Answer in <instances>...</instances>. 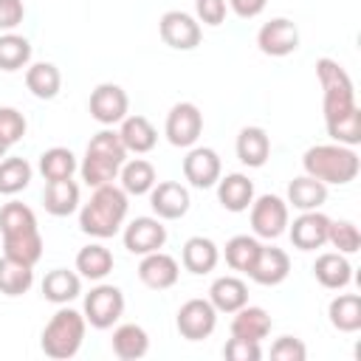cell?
<instances>
[{
    "label": "cell",
    "instance_id": "4fadbf2b",
    "mask_svg": "<svg viewBox=\"0 0 361 361\" xmlns=\"http://www.w3.org/2000/svg\"><path fill=\"white\" fill-rule=\"evenodd\" d=\"M124 248L130 254H152V251H161L164 243H166V226L158 220V217H135L124 226Z\"/></svg>",
    "mask_w": 361,
    "mask_h": 361
},
{
    "label": "cell",
    "instance_id": "f6af8a7d",
    "mask_svg": "<svg viewBox=\"0 0 361 361\" xmlns=\"http://www.w3.org/2000/svg\"><path fill=\"white\" fill-rule=\"evenodd\" d=\"M25 17L23 0H0V31H14Z\"/></svg>",
    "mask_w": 361,
    "mask_h": 361
},
{
    "label": "cell",
    "instance_id": "2e32d148",
    "mask_svg": "<svg viewBox=\"0 0 361 361\" xmlns=\"http://www.w3.org/2000/svg\"><path fill=\"white\" fill-rule=\"evenodd\" d=\"M149 206L158 220H180L189 212V189L178 180H161L149 189Z\"/></svg>",
    "mask_w": 361,
    "mask_h": 361
},
{
    "label": "cell",
    "instance_id": "cb8c5ba5",
    "mask_svg": "<svg viewBox=\"0 0 361 361\" xmlns=\"http://www.w3.org/2000/svg\"><path fill=\"white\" fill-rule=\"evenodd\" d=\"M217 259H220V251L214 245V240L209 237H189L183 243V251H180V262L189 274H212L217 268Z\"/></svg>",
    "mask_w": 361,
    "mask_h": 361
},
{
    "label": "cell",
    "instance_id": "7dc6e473",
    "mask_svg": "<svg viewBox=\"0 0 361 361\" xmlns=\"http://www.w3.org/2000/svg\"><path fill=\"white\" fill-rule=\"evenodd\" d=\"M6 152H8V147H6V144H0V158H6Z\"/></svg>",
    "mask_w": 361,
    "mask_h": 361
},
{
    "label": "cell",
    "instance_id": "b9f144b4",
    "mask_svg": "<svg viewBox=\"0 0 361 361\" xmlns=\"http://www.w3.org/2000/svg\"><path fill=\"white\" fill-rule=\"evenodd\" d=\"M271 358H276V361H305L307 358V347L296 336H279L271 344Z\"/></svg>",
    "mask_w": 361,
    "mask_h": 361
},
{
    "label": "cell",
    "instance_id": "7a4b0ae2",
    "mask_svg": "<svg viewBox=\"0 0 361 361\" xmlns=\"http://www.w3.org/2000/svg\"><path fill=\"white\" fill-rule=\"evenodd\" d=\"M0 234L3 254L25 265H37L42 257V234L37 228V214L25 203H6L0 209Z\"/></svg>",
    "mask_w": 361,
    "mask_h": 361
},
{
    "label": "cell",
    "instance_id": "7402d4cb",
    "mask_svg": "<svg viewBox=\"0 0 361 361\" xmlns=\"http://www.w3.org/2000/svg\"><path fill=\"white\" fill-rule=\"evenodd\" d=\"M209 302L217 313H234L248 305V285L240 276H217L209 288Z\"/></svg>",
    "mask_w": 361,
    "mask_h": 361
},
{
    "label": "cell",
    "instance_id": "5b68a950",
    "mask_svg": "<svg viewBox=\"0 0 361 361\" xmlns=\"http://www.w3.org/2000/svg\"><path fill=\"white\" fill-rule=\"evenodd\" d=\"M127 161V149L118 138L116 130H102L90 138L87 149H85V158L79 164V175L87 186H104V183H113L118 178V169L121 164Z\"/></svg>",
    "mask_w": 361,
    "mask_h": 361
},
{
    "label": "cell",
    "instance_id": "e0dca14e",
    "mask_svg": "<svg viewBox=\"0 0 361 361\" xmlns=\"http://www.w3.org/2000/svg\"><path fill=\"white\" fill-rule=\"evenodd\" d=\"M327 228H330V217L322 214L319 209L313 212H302L293 226H290V243L299 251H316L327 243Z\"/></svg>",
    "mask_w": 361,
    "mask_h": 361
},
{
    "label": "cell",
    "instance_id": "4dcf8cb0",
    "mask_svg": "<svg viewBox=\"0 0 361 361\" xmlns=\"http://www.w3.org/2000/svg\"><path fill=\"white\" fill-rule=\"evenodd\" d=\"M25 87L31 90V96H37V99H54L56 93H59V87H62V73H59V68L54 65V62H34V65H28V71H25Z\"/></svg>",
    "mask_w": 361,
    "mask_h": 361
},
{
    "label": "cell",
    "instance_id": "9c48e42d",
    "mask_svg": "<svg viewBox=\"0 0 361 361\" xmlns=\"http://www.w3.org/2000/svg\"><path fill=\"white\" fill-rule=\"evenodd\" d=\"M175 324H178V333L186 341H203L217 327V310L209 299H189L178 307Z\"/></svg>",
    "mask_w": 361,
    "mask_h": 361
},
{
    "label": "cell",
    "instance_id": "bcb514c9",
    "mask_svg": "<svg viewBox=\"0 0 361 361\" xmlns=\"http://www.w3.org/2000/svg\"><path fill=\"white\" fill-rule=\"evenodd\" d=\"M226 3H228V8H231L237 17L251 20V17L262 14V8H265V3H268V0H226Z\"/></svg>",
    "mask_w": 361,
    "mask_h": 361
},
{
    "label": "cell",
    "instance_id": "74e56055",
    "mask_svg": "<svg viewBox=\"0 0 361 361\" xmlns=\"http://www.w3.org/2000/svg\"><path fill=\"white\" fill-rule=\"evenodd\" d=\"M31 59V42L14 31L0 34V71H20Z\"/></svg>",
    "mask_w": 361,
    "mask_h": 361
},
{
    "label": "cell",
    "instance_id": "836d02e7",
    "mask_svg": "<svg viewBox=\"0 0 361 361\" xmlns=\"http://www.w3.org/2000/svg\"><path fill=\"white\" fill-rule=\"evenodd\" d=\"M118 178H121V189L127 195H149V189L158 183L155 180V166L144 158L124 161L121 169H118Z\"/></svg>",
    "mask_w": 361,
    "mask_h": 361
},
{
    "label": "cell",
    "instance_id": "f1b7e54d",
    "mask_svg": "<svg viewBox=\"0 0 361 361\" xmlns=\"http://www.w3.org/2000/svg\"><path fill=\"white\" fill-rule=\"evenodd\" d=\"M327 200V183L310 178V175H299L288 183V203L299 212H313L319 206H324Z\"/></svg>",
    "mask_w": 361,
    "mask_h": 361
},
{
    "label": "cell",
    "instance_id": "30bf717a",
    "mask_svg": "<svg viewBox=\"0 0 361 361\" xmlns=\"http://www.w3.org/2000/svg\"><path fill=\"white\" fill-rule=\"evenodd\" d=\"M164 133L169 138L172 147H195L200 133H203V113L197 110V104L192 102H178L169 113H166V124Z\"/></svg>",
    "mask_w": 361,
    "mask_h": 361
},
{
    "label": "cell",
    "instance_id": "d590c367",
    "mask_svg": "<svg viewBox=\"0 0 361 361\" xmlns=\"http://www.w3.org/2000/svg\"><path fill=\"white\" fill-rule=\"evenodd\" d=\"M79 169L76 155L68 147H51L39 155V172L45 180H65Z\"/></svg>",
    "mask_w": 361,
    "mask_h": 361
},
{
    "label": "cell",
    "instance_id": "3957f363",
    "mask_svg": "<svg viewBox=\"0 0 361 361\" xmlns=\"http://www.w3.org/2000/svg\"><path fill=\"white\" fill-rule=\"evenodd\" d=\"M127 209H130V203H127V192L121 186H113V183L96 186L90 200L79 212V228L96 240H107V237L118 234V228L124 226Z\"/></svg>",
    "mask_w": 361,
    "mask_h": 361
},
{
    "label": "cell",
    "instance_id": "8992f818",
    "mask_svg": "<svg viewBox=\"0 0 361 361\" xmlns=\"http://www.w3.org/2000/svg\"><path fill=\"white\" fill-rule=\"evenodd\" d=\"M85 330H87V322H85V313L73 310V307H59L51 322L45 324L42 330V338H39V347L48 358H73L85 341Z\"/></svg>",
    "mask_w": 361,
    "mask_h": 361
},
{
    "label": "cell",
    "instance_id": "ab89813d",
    "mask_svg": "<svg viewBox=\"0 0 361 361\" xmlns=\"http://www.w3.org/2000/svg\"><path fill=\"white\" fill-rule=\"evenodd\" d=\"M327 243L333 248H338V254H355L361 245V234H358L355 223H350V220H330Z\"/></svg>",
    "mask_w": 361,
    "mask_h": 361
},
{
    "label": "cell",
    "instance_id": "1f68e13d",
    "mask_svg": "<svg viewBox=\"0 0 361 361\" xmlns=\"http://www.w3.org/2000/svg\"><path fill=\"white\" fill-rule=\"evenodd\" d=\"M76 271H79V276H85L90 282H102L113 271V254H110V248H104L99 243H90V245L79 248V254H76Z\"/></svg>",
    "mask_w": 361,
    "mask_h": 361
},
{
    "label": "cell",
    "instance_id": "9a60e30c",
    "mask_svg": "<svg viewBox=\"0 0 361 361\" xmlns=\"http://www.w3.org/2000/svg\"><path fill=\"white\" fill-rule=\"evenodd\" d=\"M223 164L220 155L212 147H192L189 155L183 158V178L195 186V189H209L220 180Z\"/></svg>",
    "mask_w": 361,
    "mask_h": 361
},
{
    "label": "cell",
    "instance_id": "7bdbcfd3",
    "mask_svg": "<svg viewBox=\"0 0 361 361\" xmlns=\"http://www.w3.org/2000/svg\"><path fill=\"white\" fill-rule=\"evenodd\" d=\"M223 355L228 361H259L262 358V350H259V341H248V338H237L231 336L223 347Z\"/></svg>",
    "mask_w": 361,
    "mask_h": 361
},
{
    "label": "cell",
    "instance_id": "83f0119b",
    "mask_svg": "<svg viewBox=\"0 0 361 361\" xmlns=\"http://www.w3.org/2000/svg\"><path fill=\"white\" fill-rule=\"evenodd\" d=\"M110 347H113L116 358H121V361H138L149 350V336H147V330L141 324H121V327L113 330Z\"/></svg>",
    "mask_w": 361,
    "mask_h": 361
},
{
    "label": "cell",
    "instance_id": "f546056e",
    "mask_svg": "<svg viewBox=\"0 0 361 361\" xmlns=\"http://www.w3.org/2000/svg\"><path fill=\"white\" fill-rule=\"evenodd\" d=\"M82 293V276L68 268H54L42 279V296L54 305H68Z\"/></svg>",
    "mask_w": 361,
    "mask_h": 361
},
{
    "label": "cell",
    "instance_id": "4316f807",
    "mask_svg": "<svg viewBox=\"0 0 361 361\" xmlns=\"http://www.w3.org/2000/svg\"><path fill=\"white\" fill-rule=\"evenodd\" d=\"M42 206L54 217H68L79 209V186L65 178V180H48L42 192Z\"/></svg>",
    "mask_w": 361,
    "mask_h": 361
},
{
    "label": "cell",
    "instance_id": "f35d334b",
    "mask_svg": "<svg viewBox=\"0 0 361 361\" xmlns=\"http://www.w3.org/2000/svg\"><path fill=\"white\" fill-rule=\"evenodd\" d=\"M31 164L25 158H0V195H17L31 183Z\"/></svg>",
    "mask_w": 361,
    "mask_h": 361
},
{
    "label": "cell",
    "instance_id": "d6986e66",
    "mask_svg": "<svg viewBox=\"0 0 361 361\" xmlns=\"http://www.w3.org/2000/svg\"><path fill=\"white\" fill-rule=\"evenodd\" d=\"M288 274H290V257L282 248L259 245V254H257L248 276L257 285H279V282L288 279Z\"/></svg>",
    "mask_w": 361,
    "mask_h": 361
},
{
    "label": "cell",
    "instance_id": "52a82bcc",
    "mask_svg": "<svg viewBox=\"0 0 361 361\" xmlns=\"http://www.w3.org/2000/svg\"><path fill=\"white\" fill-rule=\"evenodd\" d=\"M124 313V293L116 285H96L85 296V322L96 330L113 327Z\"/></svg>",
    "mask_w": 361,
    "mask_h": 361
},
{
    "label": "cell",
    "instance_id": "ffe728a7",
    "mask_svg": "<svg viewBox=\"0 0 361 361\" xmlns=\"http://www.w3.org/2000/svg\"><path fill=\"white\" fill-rule=\"evenodd\" d=\"M313 276L322 288H330V290H341L350 285L353 279V265L347 259V254H338V251H327L322 257H316L313 262Z\"/></svg>",
    "mask_w": 361,
    "mask_h": 361
},
{
    "label": "cell",
    "instance_id": "44dd1931",
    "mask_svg": "<svg viewBox=\"0 0 361 361\" xmlns=\"http://www.w3.org/2000/svg\"><path fill=\"white\" fill-rule=\"evenodd\" d=\"M214 186H217V200L226 212H234V214L245 212L254 200V183L243 172H231V175L220 178Z\"/></svg>",
    "mask_w": 361,
    "mask_h": 361
},
{
    "label": "cell",
    "instance_id": "603a6c76",
    "mask_svg": "<svg viewBox=\"0 0 361 361\" xmlns=\"http://www.w3.org/2000/svg\"><path fill=\"white\" fill-rule=\"evenodd\" d=\"M271 155V138L262 127L251 124V127H243L240 135H237V158L240 164L251 166V169H259Z\"/></svg>",
    "mask_w": 361,
    "mask_h": 361
},
{
    "label": "cell",
    "instance_id": "e575fe53",
    "mask_svg": "<svg viewBox=\"0 0 361 361\" xmlns=\"http://www.w3.org/2000/svg\"><path fill=\"white\" fill-rule=\"evenodd\" d=\"M31 285H34V265H25V262L3 254V259H0V293L23 296Z\"/></svg>",
    "mask_w": 361,
    "mask_h": 361
},
{
    "label": "cell",
    "instance_id": "484cf974",
    "mask_svg": "<svg viewBox=\"0 0 361 361\" xmlns=\"http://www.w3.org/2000/svg\"><path fill=\"white\" fill-rule=\"evenodd\" d=\"M118 138L124 144L127 152H135V155H144L155 147L158 141V133L152 127V121L147 116H124L121 121V130H118Z\"/></svg>",
    "mask_w": 361,
    "mask_h": 361
},
{
    "label": "cell",
    "instance_id": "6da1fadb",
    "mask_svg": "<svg viewBox=\"0 0 361 361\" xmlns=\"http://www.w3.org/2000/svg\"><path fill=\"white\" fill-rule=\"evenodd\" d=\"M316 76L324 93V127L336 144H361V110L355 104V87L350 73L336 62L322 56L316 62Z\"/></svg>",
    "mask_w": 361,
    "mask_h": 361
},
{
    "label": "cell",
    "instance_id": "ee69618b",
    "mask_svg": "<svg viewBox=\"0 0 361 361\" xmlns=\"http://www.w3.org/2000/svg\"><path fill=\"white\" fill-rule=\"evenodd\" d=\"M228 3L226 0H195V20L203 25H220L226 20Z\"/></svg>",
    "mask_w": 361,
    "mask_h": 361
},
{
    "label": "cell",
    "instance_id": "7c38bea8",
    "mask_svg": "<svg viewBox=\"0 0 361 361\" xmlns=\"http://www.w3.org/2000/svg\"><path fill=\"white\" fill-rule=\"evenodd\" d=\"M87 107H90V116H93L99 124L110 127V124L124 121V116H127V110H130V99H127L124 87H118V85H113V82H102V85L93 87Z\"/></svg>",
    "mask_w": 361,
    "mask_h": 361
},
{
    "label": "cell",
    "instance_id": "ba28073f",
    "mask_svg": "<svg viewBox=\"0 0 361 361\" xmlns=\"http://www.w3.org/2000/svg\"><path fill=\"white\" fill-rule=\"evenodd\" d=\"M251 228L262 240H276L288 231V200L279 195H259L251 200Z\"/></svg>",
    "mask_w": 361,
    "mask_h": 361
},
{
    "label": "cell",
    "instance_id": "5bb4252c",
    "mask_svg": "<svg viewBox=\"0 0 361 361\" xmlns=\"http://www.w3.org/2000/svg\"><path fill=\"white\" fill-rule=\"evenodd\" d=\"M257 45L265 56H288L299 48V28L288 17H274L257 31Z\"/></svg>",
    "mask_w": 361,
    "mask_h": 361
},
{
    "label": "cell",
    "instance_id": "8fae6325",
    "mask_svg": "<svg viewBox=\"0 0 361 361\" xmlns=\"http://www.w3.org/2000/svg\"><path fill=\"white\" fill-rule=\"evenodd\" d=\"M158 34H161V39L169 45V48H175V51H192V48H197L200 45V37H203V31H200V23L192 17V14H186V11H166L161 20H158Z\"/></svg>",
    "mask_w": 361,
    "mask_h": 361
},
{
    "label": "cell",
    "instance_id": "d6a6232c",
    "mask_svg": "<svg viewBox=\"0 0 361 361\" xmlns=\"http://www.w3.org/2000/svg\"><path fill=\"white\" fill-rule=\"evenodd\" d=\"M330 324L338 333H355L361 330V296L358 293H338L327 307Z\"/></svg>",
    "mask_w": 361,
    "mask_h": 361
},
{
    "label": "cell",
    "instance_id": "ac0fdd59",
    "mask_svg": "<svg viewBox=\"0 0 361 361\" xmlns=\"http://www.w3.org/2000/svg\"><path fill=\"white\" fill-rule=\"evenodd\" d=\"M180 276V268H178V259L164 254V251H152V254H144L141 265H138V279L152 288V290H166L178 282Z\"/></svg>",
    "mask_w": 361,
    "mask_h": 361
},
{
    "label": "cell",
    "instance_id": "60d3db41",
    "mask_svg": "<svg viewBox=\"0 0 361 361\" xmlns=\"http://www.w3.org/2000/svg\"><path fill=\"white\" fill-rule=\"evenodd\" d=\"M25 116L17 107H0V144L14 147L25 135Z\"/></svg>",
    "mask_w": 361,
    "mask_h": 361
},
{
    "label": "cell",
    "instance_id": "d4e9b609",
    "mask_svg": "<svg viewBox=\"0 0 361 361\" xmlns=\"http://www.w3.org/2000/svg\"><path fill=\"white\" fill-rule=\"evenodd\" d=\"M271 316L265 307L257 305H243L240 310H234L231 319V336L237 338H248V341H262L271 333Z\"/></svg>",
    "mask_w": 361,
    "mask_h": 361
},
{
    "label": "cell",
    "instance_id": "277c9868",
    "mask_svg": "<svg viewBox=\"0 0 361 361\" xmlns=\"http://www.w3.org/2000/svg\"><path fill=\"white\" fill-rule=\"evenodd\" d=\"M302 166H305V175H310L322 183L344 186V183L355 180L361 161H358V152L353 147L333 141V144H316V147L305 149Z\"/></svg>",
    "mask_w": 361,
    "mask_h": 361
},
{
    "label": "cell",
    "instance_id": "8d00e7d4",
    "mask_svg": "<svg viewBox=\"0 0 361 361\" xmlns=\"http://www.w3.org/2000/svg\"><path fill=\"white\" fill-rule=\"evenodd\" d=\"M259 240L257 237H248V234H237L226 243V262L231 271H240V274H248L257 254H259Z\"/></svg>",
    "mask_w": 361,
    "mask_h": 361
}]
</instances>
